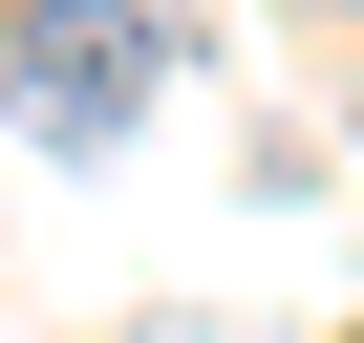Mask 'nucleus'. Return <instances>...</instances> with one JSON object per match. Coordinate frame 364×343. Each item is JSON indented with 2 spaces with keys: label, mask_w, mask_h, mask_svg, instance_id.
Masks as SVG:
<instances>
[{
  "label": "nucleus",
  "mask_w": 364,
  "mask_h": 343,
  "mask_svg": "<svg viewBox=\"0 0 364 343\" xmlns=\"http://www.w3.org/2000/svg\"><path fill=\"white\" fill-rule=\"evenodd\" d=\"M150 86H171V22L150 0H22V22H0V107H22L43 150H129Z\"/></svg>",
  "instance_id": "1"
},
{
  "label": "nucleus",
  "mask_w": 364,
  "mask_h": 343,
  "mask_svg": "<svg viewBox=\"0 0 364 343\" xmlns=\"http://www.w3.org/2000/svg\"><path fill=\"white\" fill-rule=\"evenodd\" d=\"M0 22H22V0H0Z\"/></svg>",
  "instance_id": "2"
},
{
  "label": "nucleus",
  "mask_w": 364,
  "mask_h": 343,
  "mask_svg": "<svg viewBox=\"0 0 364 343\" xmlns=\"http://www.w3.org/2000/svg\"><path fill=\"white\" fill-rule=\"evenodd\" d=\"M343 22H364V0H343Z\"/></svg>",
  "instance_id": "3"
}]
</instances>
